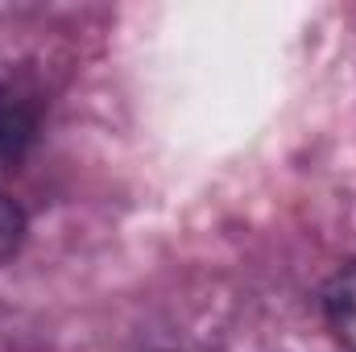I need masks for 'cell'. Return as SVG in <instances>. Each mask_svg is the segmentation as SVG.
Returning <instances> with one entry per match:
<instances>
[{
	"mask_svg": "<svg viewBox=\"0 0 356 352\" xmlns=\"http://www.w3.org/2000/svg\"><path fill=\"white\" fill-rule=\"evenodd\" d=\"M38 137V104L21 88H0V166H13Z\"/></svg>",
	"mask_w": 356,
	"mask_h": 352,
	"instance_id": "obj_1",
	"label": "cell"
},
{
	"mask_svg": "<svg viewBox=\"0 0 356 352\" xmlns=\"http://www.w3.org/2000/svg\"><path fill=\"white\" fill-rule=\"evenodd\" d=\"M323 307H327V319H332L340 344H344L348 352H356V265L344 269V273L327 286Z\"/></svg>",
	"mask_w": 356,
	"mask_h": 352,
	"instance_id": "obj_2",
	"label": "cell"
}]
</instances>
